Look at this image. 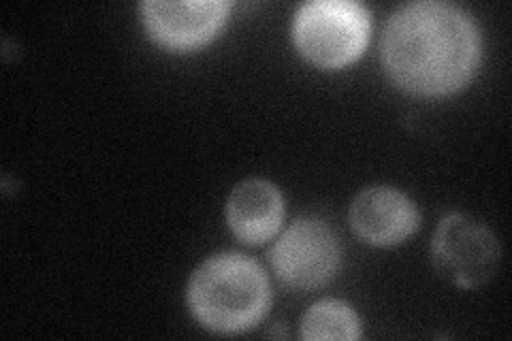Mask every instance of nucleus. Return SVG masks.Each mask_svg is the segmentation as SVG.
I'll return each instance as SVG.
<instances>
[{
	"label": "nucleus",
	"instance_id": "1",
	"mask_svg": "<svg viewBox=\"0 0 512 341\" xmlns=\"http://www.w3.org/2000/svg\"><path fill=\"white\" fill-rule=\"evenodd\" d=\"M382 64L399 88L440 96L463 88L480 62V32L451 3L399 7L382 32Z\"/></svg>",
	"mask_w": 512,
	"mask_h": 341
},
{
	"label": "nucleus",
	"instance_id": "2",
	"mask_svg": "<svg viewBox=\"0 0 512 341\" xmlns=\"http://www.w3.org/2000/svg\"><path fill=\"white\" fill-rule=\"evenodd\" d=\"M190 310L207 329L239 333L254 327L271 303L267 275L252 258L220 254L205 261L188 284Z\"/></svg>",
	"mask_w": 512,
	"mask_h": 341
},
{
	"label": "nucleus",
	"instance_id": "3",
	"mask_svg": "<svg viewBox=\"0 0 512 341\" xmlns=\"http://www.w3.org/2000/svg\"><path fill=\"white\" fill-rule=\"evenodd\" d=\"M293 35L310 62L338 69L363 54L370 41V13L350 0H314L299 9Z\"/></svg>",
	"mask_w": 512,
	"mask_h": 341
},
{
	"label": "nucleus",
	"instance_id": "4",
	"mask_svg": "<svg viewBox=\"0 0 512 341\" xmlns=\"http://www.w3.org/2000/svg\"><path fill=\"white\" fill-rule=\"evenodd\" d=\"M282 284L310 290L323 286L340 267V243L331 226L318 218H299L269 250Z\"/></svg>",
	"mask_w": 512,
	"mask_h": 341
},
{
	"label": "nucleus",
	"instance_id": "5",
	"mask_svg": "<svg viewBox=\"0 0 512 341\" xmlns=\"http://www.w3.org/2000/svg\"><path fill=\"white\" fill-rule=\"evenodd\" d=\"M431 254L438 271L463 288L483 286L500 263L498 239L466 214H451L440 222Z\"/></svg>",
	"mask_w": 512,
	"mask_h": 341
},
{
	"label": "nucleus",
	"instance_id": "6",
	"mask_svg": "<svg viewBox=\"0 0 512 341\" xmlns=\"http://www.w3.org/2000/svg\"><path fill=\"white\" fill-rule=\"evenodd\" d=\"M227 0H199V3H167L150 0L143 3V20L150 35L173 50L203 45L224 24L229 13Z\"/></svg>",
	"mask_w": 512,
	"mask_h": 341
},
{
	"label": "nucleus",
	"instance_id": "7",
	"mask_svg": "<svg viewBox=\"0 0 512 341\" xmlns=\"http://www.w3.org/2000/svg\"><path fill=\"white\" fill-rule=\"evenodd\" d=\"M350 224L355 233L374 246H393L410 237L419 226L414 203L395 188L374 186L352 203Z\"/></svg>",
	"mask_w": 512,
	"mask_h": 341
},
{
	"label": "nucleus",
	"instance_id": "8",
	"mask_svg": "<svg viewBox=\"0 0 512 341\" xmlns=\"http://www.w3.org/2000/svg\"><path fill=\"white\" fill-rule=\"evenodd\" d=\"M284 201L280 190L265 180H246L229 197L231 231L246 243H263L280 229Z\"/></svg>",
	"mask_w": 512,
	"mask_h": 341
},
{
	"label": "nucleus",
	"instance_id": "9",
	"mask_svg": "<svg viewBox=\"0 0 512 341\" xmlns=\"http://www.w3.org/2000/svg\"><path fill=\"white\" fill-rule=\"evenodd\" d=\"M303 339H340L355 341L361 337L359 316L342 301H320L303 316Z\"/></svg>",
	"mask_w": 512,
	"mask_h": 341
}]
</instances>
